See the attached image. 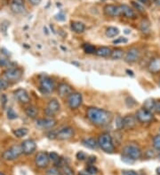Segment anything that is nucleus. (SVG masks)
<instances>
[{
  "label": "nucleus",
  "mask_w": 160,
  "mask_h": 175,
  "mask_svg": "<svg viewBox=\"0 0 160 175\" xmlns=\"http://www.w3.org/2000/svg\"><path fill=\"white\" fill-rule=\"evenodd\" d=\"M10 65V61L4 56H0V66H8Z\"/></svg>",
  "instance_id": "nucleus-37"
},
{
  "label": "nucleus",
  "mask_w": 160,
  "mask_h": 175,
  "mask_svg": "<svg viewBox=\"0 0 160 175\" xmlns=\"http://www.w3.org/2000/svg\"><path fill=\"white\" fill-rule=\"evenodd\" d=\"M55 19H57V20H59V21H63V20H65L66 17H65V15L62 13H60L59 14H57L55 16Z\"/></svg>",
  "instance_id": "nucleus-45"
},
{
  "label": "nucleus",
  "mask_w": 160,
  "mask_h": 175,
  "mask_svg": "<svg viewBox=\"0 0 160 175\" xmlns=\"http://www.w3.org/2000/svg\"><path fill=\"white\" fill-rule=\"evenodd\" d=\"M111 52H112V51L110 50V48L103 46V47H100L99 49L96 50L95 54H96L97 56H99V57L106 58V57L110 56V55H111Z\"/></svg>",
  "instance_id": "nucleus-24"
},
{
  "label": "nucleus",
  "mask_w": 160,
  "mask_h": 175,
  "mask_svg": "<svg viewBox=\"0 0 160 175\" xmlns=\"http://www.w3.org/2000/svg\"><path fill=\"white\" fill-rule=\"evenodd\" d=\"M132 4H133V5L138 10V11H140V13H143L144 12V8L142 7V5H140L139 3H137V2H134V1H133L132 2Z\"/></svg>",
  "instance_id": "nucleus-41"
},
{
  "label": "nucleus",
  "mask_w": 160,
  "mask_h": 175,
  "mask_svg": "<svg viewBox=\"0 0 160 175\" xmlns=\"http://www.w3.org/2000/svg\"><path fill=\"white\" fill-rule=\"evenodd\" d=\"M14 97L15 98L22 104H28L30 101V97L28 93V91L24 89H18L14 91Z\"/></svg>",
  "instance_id": "nucleus-15"
},
{
  "label": "nucleus",
  "mask_w": 160,
  "mask_h": 175,
  "mask_svg": "<svg viewBox=\"0 0 160 175\" xmlns=\"http://www.w3.org/2000/svg\"><path fill=\"white\" fill-rule=\"evenodd\" d=\"M30 4H32L33 5H38L41 3V0H29Z\"/></svg>",
  "instance_id": "nucleus-47"
},
{
  "label": "nucleus",
  "mask_w": 160,
  "mask_h": 175,
  "mask_svg": "<svg viewBox=\"0 0 160 175\" xmlns=\"http://www.w3.org/2000/svg\"><path fill=\"white\" fill-rule=\"evenodd\" d=\"M20 147L22 150V153H24L25 155H30L36 150L37 144H36L35 141H33L31 139H27L21 142Z\"/></svg>",
  "instance_id": "nucleus-9"
},
{
  "label": "nucleus",
  "mask_w": 160,
  "mask_h": 175,
  "mask_svg": "<svg viewBox=\"0 0 160 175\" xmlns=\"http://www.w3.org/2000/svg\"><path fill=\"white\" fill-rule=\"evenodd\" d=\"M28 133H29V130H28V128H25V127H20V128L14 130V135L17 138L24 137L28 135Z\"/></svg>",
  "instance_id": "nucleus-29"
},
{
  "label": "nucleus",
  "mask_w": 160,
  "mask_h": 175,
  "mask_svg": "<svg viewBox=\"0 0 160 175\" xmlns=\"http://www.w3.org/2000/svg\"><path fill=\"white\" fill-rule=\"evenodd\" d=\"M49 161H50L49 154L46 152H43V151L38 152L36 156V158H35V164L39 168L46 167L49 164Z\"/></svg>",
  "instance_id": "nucleus-10"
},
{
  "label": "nucleus",
  "mask_w": 160,
  "mask_h": 175,
  "mask_svg": "<svg viewBox=\"0 0 160 175\" xmlns=\"http://www.w3.org/2000/svg\"><path fill=\"white\" fill-rule=\"evenodd\" d=\"M83 97L81 93L78 92H72L68 97V105L71 110H76L82 104Z\"/></svg>",
  "instance_id": "nucleus-7"
},
{
  "label": "nucleus",
  "mask_w": 160,
  "mask_h": 175,
  "mask_svg": "<svg viewBox=\"0 0 160 175\" xmlns=\"http://www.w3.org/2000/svg\"><path fill=\"white\" fill-rule=\"evenodd\" d=\"M71 29L76 33H83L85 29V26L84 23L80 21H72L71 22Z\"/></svg>",
  "instance_id": "nucleus-25"
},
{
  "label": "nucleus",
  "mask_w": 160,
  "mask_h": 175,
  "mask_svg": "<svg viewBox=\"0 0 160 175\" xmlns=\"http://www.w3.org/2000/svg\"><path fill=\"white\" fill-rule=\"evenodd\" d=\"M82 143L84 144L85 147L88 148V149H91V150H96L98 148V141L93 138V137H89V138H85L83 141H82Z\"/></svg>",
  "instance_id": "nucleus-21"
},
{
  "label": "nucleus",
  "mask_w": 160,
  "mask_h": 175,
  "mask_svg": "<svg viewBox=\"0 0 160 175\" xmlns=\"http://www.w3.org/2000/svg\"><path fill=\"white\" fill-rule=\"evenodd\" d=\"M7 118L9 119H15L18 118V115L17 113L14 111L13 108H8L7 109Z\"/></svg>",
  "instance_id": "nucleus-33"
},
{
  "label": "nucleus",
  "mask_w": 160,
  "mask_h": 175,
  "mask_svg": "<svg viewBox=\"0 0 160 175\" xmlns=\"http://www.w3.org/2000/svg\"><path fill=\"white\" fill-rule=\"evenodd\" d=\"M21 153H22L21 147L19 145H14L11 148L7 149L5 151H4L2 157L6 161H13L17 159L21 155Z\"/></svg>",
  "instance_id": "nucleus-3"
},
{
  "label": "nucleus",
  "mask_w": 160,
  "mask_h": 175,
  "mask_svg": "<svg viewBox=\"0 0 160 175\" xmlns=\"http://www.w3.org/2000/svg\"><path fill=\"white\" fill-rule=\"evenodd\" d=\"M75 135V131L71 127H65L56 133V138L59 140H68L72 138Z\"/></svg>",
  "instance_id": "nucleus-11"
},
{
  "label": "nucleus",
  "mask_w": 160,
  "mask_h": 175,
  "mask_svg": "<svg viewBox=\"0 0 160 175\" xmlns=\"http://www.w3.org/2000/svg\"><path fill=\"white\" fill-rule=\"evenodd\" d=\"M157 173H158V174L160 175V167H158V168L157 169Z\"/></svg>",
  "instance_id": "nucleus-52"
},
{
  "label": "nucleus",
  "mask_w": 160,
  "mask_h": 175,
  "mask_svg": "<svg viewBox=\"0 0 160 175\" xmlns=\"http://www.w3.org/2000/svg\"><path fill=\"white\" fill-rule=\"evenodd\" d=\"M136 119L140 123H149L153 120L154 116L152 112H149L148 110L141 108L136 112Z\"/></svg>",
  "instance_id": "nucleus-8"
},
{
  "label": "nucleus",
  "mask_w": 160,
  "mask_h": 175,
  "mask_svg": "<svg viewBox=\"0 0 160 175\" xmlns=\"http://www.w3.org/2000/svg\"><path fill=\"white\" fill-rule=\"evenodd\" d=\"M137 125L136 117L133 115H126L123 118V128L126 130H131L134 128Z\"/></svg>",
  "instance_id": "nucleus-14"
},
{
  "label": "nucleus",
  "mask_w": 160,
  "mask_h": 175,
  "mask_svg": "<svg viewBox=\"0 0 160 175\" xmlns=\"http://www.w3.org/2000/svg\"><path fill=\"white\" fill-rule=\"evenodd\" d=\"M125 34H130V33H131V30H129V29H125Z\"/></svg>",
  "instance_id": "nucleus-51"
},
{
  "label": "nucleus",
  "mask_w": 160,
  "mask_h": 175,
  "mask_svg": "<svg viewBox=\"0 0 160 175\" xmlns=\"http://www.w3.org/2000/svg\"><path fill=\"white\" fill-rule=\"evenodd\" d=\"M49 156H50V159H52L55 164H58L60 161V156H59V155L56 152H51L49 154Z\"/></svg>",
  "instance_id": "nucleus-36"
},
{
  "label": "nucleus",
  "mask_w": 160,
  "mask_h": 175,
  "mask_svg": "<svg viewBox=\"0 0 160 175\" xmlns=\"http://www.w3.org/2000/svg\"><path fill=\"white\" fill-rule=\"evenodd\" d=\"M8 86H9V82L5 79L0 78V91L5 90L8 88Z\"/></svg>",
  "instance_id": "nucleus-34"
},
{
  "label": "nucleus",
  "mask_w": 160,
  "mask_h": 175,
  "mask_svg": "<svg viewBox=\"0 0 160 175\" xmlns=\"http://www.w3.org/2000/svg\"><path fill=\"white\" fill-rule=\"evenodd\" d=\"M118 34H119V29L118 28H115V27H109L106 30V36L108 37H110V38L117 36Z\"/></svg>",
  "instance_id": "nucleus-28"
},
{
  "label": "nucleus",
  "mask_w": 160,
  "mask_h": 175,
  "mask_svg": "<svg viewBox=\"0 0 160 175\" xmlns=\"http://www.w3.org/2000/svg\"><path fill=\"white\" fill-rule=\"evenodd\" d=\"M104 12L107 15L116 17L122 15V10L120 6H116L114 4H107L104 7Z\"/></svg>",
  "instance_id": "nucleus-16"
},
{
  "label": "nucleus",
  "mask_w": 160,
  "mask_h": 175,
  "mask_svg": "<svg viewBox=\"0 0 160 175\" xmlns=\"http://www.w3.org/2000/svg\"><path fill=\"white\" fill-rule=\"evenodd\" d=\"M156 112L160 114V102H158L156 104Z\"/></svg>",
  "instance_id": "nucleus-48"
},
{
  "label": "nucleus",
  "mask_w": 160,
  "mask_h": 175,
  "mask_svg": "<svg viewBox=\"0 0 160 175\" xmlns=\"http://www.w3.org/2000/svg\"><path fill=\"white\" fill-rule=\"evenodd\" d=\"M126 73L128 75H131V76H134V72L131 71V70H126Z\"/></svg>",
  "instance_id": "nucleus-50"
},
{
  "label": "nucleus",
  "mask_w": 160,
  "mask_h": 175,
  "mask_svg": "<svg viewBox=\"0 0 160 175\" xmlns=\"http://www.w3.org/2000/svg\"><path fill=\"white\" fill-rule=\"evenodd\" d=\"M60 103L58 102L57 99H52L49 101L46 109H45V113L48 116H54L60 111Z\"/></svg>",
  "instance_id": "nucleus-12"
},
{
  "label": "nucleus",
  "mask_w": 160,
  "mask_h": 175,
  "mask_svg": "<svg viewBox=\"0 0 160 175\" xmlns=\"http://www.w3.org/2000/svg\"><path fill=\"white\" fill-rule=\"evenodd\" d=\"M149 71L152 74H158L160 72V58H153L149 64Z\"/></svg>",
  "instance_id": "nucleus-20"
},
{
  "label": "nucleus",
  "mask_w": 160,
  "mask_h": 175,
  "mask_svg": "<svg viewBox=\"0 0 160 175\" xmlns=\"http://www.w3.org/2000/svg\"><path fill=\"white\" fill-rule=\"evenodd\" d=\"M86 116L94 125L98 127H105L109 125L113 118V115L110 112L96 107L89 108L86 112Z\"/></svg>",
  "instance_id": "nucleus-1"
},
{
  "label": "nucleus",
  "mask_w": 160,
  "mask_h": 175,
  "mask_svg": "<svg viewBox=\"0 0 160 175\" xmlns=\"http://www.w3.org/2000/svg\"><path fill=\"white\" fill-rule=\"evenodd\" d=\"M86 172H87L89 174H96L97 172H98V170H97V168H96L95 166L90 165V166H88V167L86 168Z\"/></svg>",
  "instance_id": "nucleus-38"
},
{
  "label": "nucleus",
  "mask_w": 160,
  "mask_h": 175,
  "mask_svg": "<svg viewBox=\"0 0 160 175\" xmlns=\"http://www.w3.org/2000/svg\"><path fill=\"white\" fill-rule=\"evenodd\" d=\"M77 158L78 160H85L86 158V154L83 151H79L77 153Z\"/></svg>",
  "instance_id": "nucleus-44"
},
{
  "label": "nucleus",
  "mask_w": 160,
  "mask_h": 175,
  "mask_svg": "<svg viewBox=\"0 0 160 175\" xmlns=\"http://www.w3.org/2000/svg\"><path fill=\"white\" fill-rule=\"evenodd\" d=\"M122 161L125 162V163H127V164H133V163L134 162V159H132V158H130V157H128V156L124 155L122 156Z\"/></svg>",
  "instance_id": "nucleus-42"
},
{
  "label": "nucleus",
  "mask_w": 160,
  "mask_h": 175,
  "mask_svg": "<svg viewBox=\"0 0 160 175\" xmlns=\"http://www.w3.org/2000/svg\"><path fill=\"white\" fill-rule=\"evenodd\" d=\"M122 175H140L137 174L136 172L133 171V170H125L122 172Z\"/></svg>",
  "instance_id": "nucleus-43"
},
{
  "label": "nucleus",
  "mask_w": 160,
  "mask_h": 175,
  "mask_svg": "<svg viewBox=\"0 0 160 175\" xmlns=\"http://www.w3.org/2000/svg\"><path fill=\"white\" fill-rule=\"evenodd\" d=\"M156 104L157 103L155 102L154 99L149 98L143 103V108L148 110L150 112H156Z\"/></svg>",
  "instance_id": "nucleus-23"
},
{
  "label": "nucleus",
  "mask_w": 160,
  "mask_h": 175,
  "mask_svg": "<svg viewBox=\"0 0 160 175\" xmlns=\"http://www.w3.org/2000/svg\"><path fill=\"white\" fill-rule=\"evenodd\" d=\"M72 93V88L67 83H60L58 87V94L60 97H68Z\"/></svg>",
  "instance_id": "nucleus-19"
},
{
  "label": "nucleus",
  "mask_w": 160,
  "mask_h": 175,
  "mask_svg": "<svg viewBox=\"0 0 160 175\" xmlns=\"http://www.w3.org/2000/svg\"><path fill=\"white\" fill-rule=\"evenodd\" d=\"M140 1L141 2V3H146V2H147L148 0H140Z\"/></svg>",
  "instance_id": "nucleus-53"
},
{
  "label": "nucleus",
  "mask_w": 160,
  "mask_h": 175,
  "mask_svg": "<svg viewBox=\"0 0 160 175\" xmlns=\"http://www.w3.org/2000/svg\"><path fill=\"white\" fill-rule=\"evenodd\" d=\"M116 127L118 129H121L123 128V118L120 116H118L117 119H116Z\"/></svg>",
  "instance_id": "nucleus-40"
},
{
  "label": "nucleus",
  "mask_w": 160,
  "mask_h": 175,
  "mask_svg": "<svg viewBox=\"0 0 160 175\" xmlns=\"http://www.w3.org/2000/svg\"><path fill=\"white\" fill-rule=\"evenodd\" d=\"M153 147L156 150L160 152V135H158L154 137L153 139Z\"/></svg>",
  "instance_id": "nucleus-32"
},
{
  "label": "nucleus",
  "mask_w": 160,
  "mask_h": 175,
  "mask_svg": "<svg viewBox=\"0 0 160 175\" xmlns=\"http://www.w3.org/2000/svg\"><path fill=\"white\" fill-rule=\"evenodd\" d=\"M0 175H5V174H4L3 173H1V172H0Z\"/></svg>",
  "instance_id": "nucleus-55"
},
{
  "label": "nucleus",
  "mask_w": 160,
  "mask_h": 175,
  "mask_svg": "<svg viewBox=\"0 0 160 175\" xmlns=\"http://www.w3.org/2000/svg\"><path fill=\"white\" fill-rule=\"evenodd\" d=\"M25 113H26V115L29 117V118H35L36 117L38 116V109H37L36 106L30 105V106H29V107L26 108Z\"/></svg>",
  "instance_id": "nucleus-26"
},
{
  "label": "nucleus",
  "mask_w": 160,
  "mask_h": 175,
  "mask_svg": "<svg viewBox=\"0 0 160 175\" xmlns=\"http://www.w3.org/2000/svg\"><path fill=\"white\" fill-rule=\"evenodd\" d=\"M140 52L139 49L137 48H132L128 51V52L126 53L125 57V61L128 64H132L136 62L139 58H140Z\"/></svg>",
  "instance_id": "nucleus-13"
},
{
  "label": "nucleus",
  "mask_w": 160,
  "mask_h": 175,
  "mask_svg": "<svg viewBox=\"0 0 160 175\" xmlns=\"http://www.w3.org/2000/svg\"><path fill=\"white\" fill-rule=\"evenodd\" d=\"M121 7V10H122V14L125 15V17L127 18H130V19H134L136 18V14L134 13V11L130 8V6L126 5V4H123L120 6Z\"/></svg>",
  "instance_id": "nucleus-22"
},
{
  "label": "nucleus",
  "mask_w": 160,
  "mask_h": 175,
  "mask_svg": "<svg viewBox=\"0 0 160 175\" xmlns=\"http://www.w3.org/2000/svg\"><path fill=\"white\" fill-rule=\"evenodd\" d=\"M79 175H87V174H79Z\"/></svg>",
  "instance_id": "nucleus-54"
},
{
  "label": "nucleus",
  "mask_w": 160,
  "mask_h": 175,
  "mask_svg": "<svg viewBox=\"0 0 160 175\" xmlns=\"http://www.w3.org/2000/svg\"><path fill=\"white\" fill-rule=\"evenodd\" d=\"M56 133L57 132H54V131H51L47 134V136L49 139H55L56 138Z\"/></svg>",
  "instance_id": "nucleus-46"
},
{
  "label": "nucleus",
  "mask_w": 160,
  "mask_h": 175,
  "mask_svg": "<svg viewBox=\"0 0 160 175\" xmlns=\"http://www.w3.org/2000/svg\"><path fill=\"white\" fill-rule=\"evenodd\" d=\"M128 42V39L126 37H119V38L116 39L113 41L114 44H119V43H126Z\"/></svg>",
  "instance_id": "nucleus-39"
},
{
  "label": "nucleus",
  "mask_w": 160,
  "mask_h": 175,
  "mask_svg": "<svg viewBox=\"0 0 160 175\" xmlns=\"http://www.w3.org/2000/svg\"><path fill=\"white\" fill-rule=\"evenodd\" d=\"M110 57L112 59H120L124 57V51L122 49H115L111 52Z\"/></svg>",
  "instance_id": "nucleus-30"
},
{
  "label": "nucleus",
  "mask_w": 160,
  "mask_h": 175,
  "mask_svg": "<svg viewBox=\"0 0 160 175\" xmlns=\"http://www.w3.org/2000/svg\"><path fill=\"white\" fill-rule=\"evenodd\" d=\"M95 158H96L95 156H90V158L88 159V161H89V162H92V163H93V162H95V160H96Z\"/></svg>",
  "instance_id": "nucleus-49"
},
{
  "label": "nucleus",
  "mask_w": 160,
  "mask_h": 175,
  "mask_svg": "<svg viewBox=\"0 0 160 175\" xmlns=\"http://www.w3.org/2000/svg\"><path fill=\"white\" fill-rule=\"evenodd\" d=\"M4 77L8 82H17L22 77V70L20 68H8L4 72Z\"/></svg>",
  "instance_id": "nucleus-4"
},
{
  "label": "nucleus",
  "mask_w": 160,
  "mask_h": 175,
  "mask_svg": "<svg viewBox=\"0 0 160 175\" xmlns=\"http://www.w3.org/2000/svg\"><path fill=\"white\" fill-rule=\"evenodd\" d=\"M62 170H63V173L65 175H74V172L73 170L67 165H63L62 166Z\"/></svg>",
  "instance_id": "nucleus-35"
},
{
  "label": "nucleus",
  "mask_w": 160,
  "mask_h": 175,
  "mask_svg": "<svg viewBox=\"0 0 160 175\" xmlns=\"http://www.w3.org/2000/svg\"><path fill=\"white\" fill-rule=\"evenodd\" d=\"M140 28L143 34H149L150 32V24L149 20L142 19L140 23Z\"/></svg>",
  "instance_id": "nucleus-27"
},
{
  "label": "nucleus",
  "mask_w": 160,
  "mask_h": 175,
  "mask_svg": "<svg viewBox=\"0 0 160 175\" xmlns=\"http://www.w3.org/2000/svg\"><path fill=\"white\" fill-rule=\"evenodd\" d=\"M83 50L85 51V53H88V54H93L96 51L95 47L92 44H89V43L83 44Z\"/></svg>",
  "instance_id": "nucleus-31"
},
{
  "label": "nucleus",
  "mask_w": 160,
  "mask_h": 175,
  "mask_svg": "<svg viewBox=\"0 0 160 175\" xmlns=\"http://www.w3.org/2000/svg\"><path fill=\"white\" fill-rule=\"evenodd\" d=\"M55 89V83L50 77H43L40 79V90L43 94H50L54 92Z\"/></svg>",
  "instance_id": "nucleus-6"
},
{
  "label": "nucleus",
  "mask_w": 160,
  "mask_h": 175,
  "mask_svg": "<svg viewBox=\"0 0 160 175\" xmlns=\"http://www.w3.org/2000/svg\"><path fill=\"white\" fill-rule=\"evenodd\" d=\"M123 155L126 156L134 160H137L141 156V150L137 145L128 144L123 149Z\"/></svg>",
  "instance_id": "nucleus-5"
},
{
  "label": "nucleus",
  "mask_w": 160,
  "mask_h": 175,
  "mask_svg": "<svg viewBox=\"0 0 160 175\" xmlns=\"http://www.w3.org/2000/svg\"><path fill=\"white\" fill-rule=\"evenodd\" d=\"M10 7L15 13H22L25 12V6L22 0H13L10 4Z\"/></svg>",
  "instance_id": "nucleus-18"
},
{
  "label": "nucleus",
  "mask_w": 160,
  "mask_h": 175,
  "mask_svg": "<svg viewBox=\"0 0 160 175\" xmlns=\"http://www.w3.org/2000/svg\"><path fill=\"white\" fill-rule=\"evenodd\" d=\"M98 145L103 151L107 153H112L115 150V145L113 143V139L111 136L108 133H103L99 136Z\"/></svg>",
  "instance_id": "nucleus-2"
},
{
  "label": "nucleus",
  "mask_w": 160,
  "mask_h": 175,
  "mask_svg": "<svg viewBox=\"0 0 160 175\" xmlns=\"http://www.w3.org/2000/svg\"><path fill=\"white\" fill-rule=\"evenodd\" d=\"M37 125L43 128H52L56 125V120L53 118H41L37 120Z\"/></svg>",
  "instance_id": "nucleus-17"
}]
</instances>
